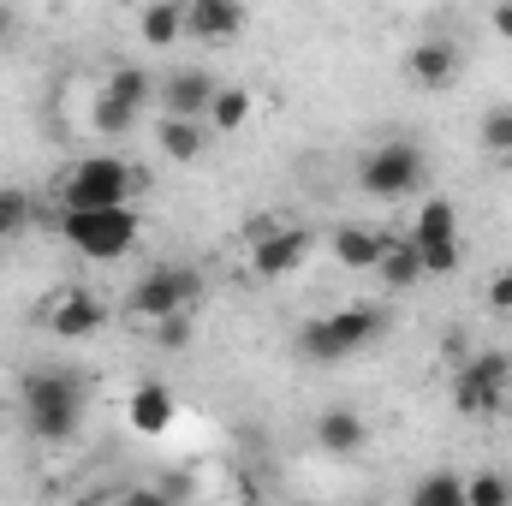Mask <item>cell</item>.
<instances>
[{
  "label": "cell",
  "mask_w": 512,
  "mask_h": 506,
  "mask_svg": "<svg viewBox=\"0 0 512 506\" xmlns=\"http://www.w3.org/2000/svg\"><path fill=\"white\" fill-rule=\"evenodd\" d=\"M489 304H495V310H512V268H507V274H495V286H489Z\"/></svg>",
  "instance_id": "29"
},
{
  "label": "cell",
  "mask_w": 512,
  "mask_h": 506,
  "mask_svg": "<svg viewBox=\"0 0 512 506\" xmlns=\"http://www.w3.org/2000/svg\"><path fill=\"white\" fill-rule=\"evenodd\" d=\"M215 78L197 72V66H179L173 78H161V114H185V120H203L209 102H215Z\"/></svg>",
  "instance_id": "12"
},
{
  "label": "cell",
  "mask_w": 512,
  "mask_h": 506,
  "mask_svg": "<svg viewBox=\"0 0 512 506\" xmlns=\"http://www.w3.org/2000/svg\"><path fill=\"white\" fill-rule=\"evenodd\" d=\"M149 328H155V346L179 352V346L191 340V310H179V316H161V322H149Z\"/></svg>",
  "instance_id": "28"
},
{
  "label": "cell",
  "mask_w": 512,
  "mask_h": 506,
  "mask_svg": "<svg viewBox=\"0 0 512 506\" xmlns=\"http://www.w3.org/2000/svg\"><path fill=\"white\" fill-rule=\"evenodd\" d=\"M489 18H495V36H507V42H512V0H501Z\"/></svg>",
  "instance_id": "31"
},
{
  "label": "cell",
  "mask_w": 512,
  "mask_h": 506,
  "mask_svg": "<svg viewBox=\"0 0 512 506\" xmlns=\"http://www.w3.org/2000/svg\"><path fill=\"white\" fill-rule=\"evenodd\" d=\"M316 447H322L328 459H358V453L370 447V423H364V411H352V405H328V411L316 417Z\"/></svg>",
  "instance_id": "10"
},
{
  "label": "cell",
  "mask_w": 512,
  "mask_h": 506,
  "mask_svg": "<svg viewBox=\"0 0 512 506\" xmlns=\"http://www.w3.org/2000/svg\"><path fill=\"white\" fill-rule=\"evenodd\" d=\"M137 114H143V108L120 102L114 90H102V96H96V108H90V126L102 131V137H126V131L137 126Z\"/></svg>",
  "instance_id": "20"
},
{
  "label": "cell",
  "mask_w": 512,
  "mask_h": 506,
  "mask_svg": "<svg viewBox=\"0 0 512 506\" xmlns=\"http://www.w3.org/2000/svg\"><path fill=\"white\" fill-rule=\"evenodd\" d=\"M411 506H465V477H453V471L423 477V483L411 489Z\"/></svg>",
  "instance_id": "21"
},
{
  "label": "cell",
  "mask_w": 512,
  "mask_h": 506,
  "mask_svg": "<svg viewBox=\"0 0 512 506\" xmlns=\"http://www.w3.org/2000/svg\"><path fill=\"white\" fill-rule=\"evenodd\" d=\"M60 233L66 245L90 262H120V256L137 245L143 221L131 203H108V209H60Z\"/></svg>",
  "instance_id": "3"
},
{
  "label": "cell",
  "mask_w": 512,
  "mask_h": 506,
  "mask_svg": "<svg viewBox=\"0 0 512 506\" xmlns=\"http://www.w3.org/2000/svg\"><path fill=\"white\" fill-rule=\"evenodd\" d=\"M376 274H382L387 286H399V292L417 286V280H429V274H423V251H417V239H411V233H405V239H387Z\"/></svg>",
  "instance_id": "16"
},
{
  "label": "cell",
  "mask_w": 512,
  "mask_h": 506,
  "mask_svg": "<svg viewBox=\"0 0 512 506\" xmlns=\"http://www.w3.org/2000/svg\"><path fill=\"white\" fill-rule=\"evenodd\" d=\"M483 149L489 155H512V102L483 114Z\"/></svg>",
  "instance_id": "27"
},
{
  "label": "cell",
  "mask_w": 512,
  "mask_h": 506,
  "mask_svg": "<svg viewBox=\"0 0 512 506\" xmlns=\"http://www.w3.org/2000/svg\"><path fill=\"white\" fill-rule=\"evenodd\" d=\"M459 48L447 42V36H429V42H417L411 48V78H417V90H453L459 84Z\"/></svg>",
  "instance_id": "13"
},
{
  "label": "cell",
  "mask_w": 512,
  "mask_h": 506,
  "mask_svg": "<svg viewBox=\"0 0 512 506\" xmlns=\"http://www.w3.org/2000/svg\"><path fill=\"white\" fill-rule=\"evenodd\" d=\"M197 298H203V274H197V268H185V262H155V268L131 286L126 310L137 322H161V316L191 310Z\"/></svg>",
  "instance_id": "5"
},
{
  "label": "cell",
  "mask_w": 512,
  "mask_h": 506,
  "mask_svg": "<svg viewBox=\"0 0 512 506\" xmlns=\"http://www.w3.org/2000/svg\"><path fill=\"white\" fill-rule=\"evenodd\" d=\"M423 179H429V161H423V149H417L411 137H387V143H376V149L358 161V185H364L370 197H382V203L411 197Z\"/></svg>",
  "instance_id": "4"
},
{
  "label": "cell",
  "mask_w": 512,
  "mask_h": 506,
  "mask_svg": "<svg viewBox=\"0 0 512 506\" xmlns=\"http://www.w3.org/2000/svg\"><path fill=\"white\" fill-rule=\"evenodd\" d=\"M137 30H143L149 48H167V42L185 36V6H173V0H149L143 18H137Z\"/></svg>",
  "instance_id": "17"
},
{
  "label": "cell",
  "mask_w": 512,
  "mask_h": 506,
  "mask_svg": "<svg viewBox=\"0 0 512 506\" xmlns=\"http://www.w3.org/2000/svg\"><path fill=\"white\" fill-rule=\"evenodd\" d=\"M131 429L137 435H161L167 423H173V411H179V399H173V387H161V381H143L137 393H131Z\"/></svg>",
  "instance_id": "15"
},
{
  "label": "cell",
  "mask_w": 512,
  "mask_h": 506,
  "mask_svg": "<svg viewBox=\"0 0 512 506\" xmlns=\"http://www.w3.org/2000/svg\"><path fill=\"white\" fill-rule=\"evenodd\" d=\"M209 131H239L245 120H251V96L245 90H215V102H209Z\"/></svg>",
  "instance_id": "22"
},
{
  "label": "cell",
  "mask_w": 512,
  "mask_h": 506,
  "mask_svg": "<svg viewBox=\"0 0 512 506\" xmlns=\"http://www.w3.org/2000/svg\"><path fill=\"white\" fill-rule=\"evenodd\" d=\"M155 143L167 161H197L209 149V120H185V114H161L155 126Z\"/></svg>",
  "instance_id": "14"
},
{
  "label": "cell",
  "mask_w": 512,
  "mask_h": 506,
  "mask_svg": "<svg viewBox=\"0 0 512 506\" xmlns=\"http://www.w3.org/2000/svg\"><path fill=\"white\" fill-rule=\"evenodd\" d=\"M18 411H24V429L48 447L72 441L84 429V411H90V381L78 370H30L18 381Z\"/></svg>",
  "instance_id": "1"
},
{
  "label": "cell",
  "mask_w": 512,
  "mask_h": 506,
  "mask_svg": "<svg viewBox=\"0 0 512 506\" xmlns=\"http://www.w3.org/2000/svg\"><path fill=\"white\" fill-rule=\"evenodd\" d=\"M310 251H316L310 227H274V233H262L251 245V268L262 280H286V274H298L310 262Z\"/></svg>",
  "instance_id": "8"
},
{
  "label": "cell",
  "mask_w": 512,
  "mask_h": 506,
  "mask_svg": "<svg viewBox=\"0 0 512 506\" xmlns=\"http://www.w3.org/2000/svg\"><path fill=\"white\" fill-rule=\"evenodd\" d=\"M143 185V173L120 161V155H84L66 173V209H108V203H131V191Z\"/></svg>",
  "instance_id": "6"
},
{
  "label": "cell",
  "mask_w": 512,
  "mask_h": 506,
  "mask_svg": "<svg viewBox=\"0 0 512 506\" xmlns=\"http://www.w3.org/2000/svg\"><path fill=\"white\" fill-rule=\"evenodd\" d=\"M411 239H417V245H429V239H459V209H453L447 197H429V203L417 209Z\"/></svg>",
  "instance_id": "19"
},
{
  "label": "cell",
  "mask_w": 512,
  "mask_h": 506,
  "mask_svg": "<svg viewBox=\"0 0 512 506\" xmlns=\"http://www.w3.org/2000/svg\"><path fill=\"white\" fill-rule=\"evenodd\" d=\"M501 417H512V381H507V411H501Z\"/></svg>",
  "instance_id": "33"
},
{
  "label": "cell",
  "mask_w": 512,
  "mask_h": 506,
  "mask_svg": "<svg viewBox=\"0 0 512 506\" xmlns=\"http://www.w3.org/2000/svg\"><path fill=\"white\" fill-rule=\"evenodd\" d=\"M102 90H114L120 102H131V108H149V102H155V84H149V72H143V66H120Z\"/></svg>",
  "instance_id": "23"
},
{
  "label": "cell",
  "mask_w": 512,
  "mask_h": 506,
  "mask_svg": "<svg viewBox=\"0 0 512 506\" xmlns=\"http://www.w3.org/2000/svg\"><path fill=\"white\" fill-rule=\"evenodd\" d=\"M274 227H280V221H274V215H251V221H245V239H262V233H274Z\"/></svg>",
  "instance_id": "30"
},
{
  "label": "cell",
  "mask_w": 512,
  "mask_h": 506,
  "mask_svg": "<svg viewBox=\"0 0 512 506\" xmlns=\"http://www.w3.org/2000/svg\"><path fill=\"white\" fill-rule=\"evenodd\" d=\"M387 251L382 233H364V227H340L334 233V256H340V268H376Z\"/></svg>",
  "instance_id": "18"
},
{
  "label": "cell",
  "mask_w": 512,
  "mask_h": 506,
  "mask_svg": "<svg viewBox=\"0 0 512 506\" xmlns=\"http://www.w3.org/2000/svg\"><path fill=\"white\" fill-rule=\"evenodd\" d=\"M465 506H512V483L495 477V471H483V477L465 483Z\"/></svg>",
  "instance_id": "26"
},
{
  "label": "cell",
  "mask_w": 512,
  "mask_h": 506,
  "mask_svg": "<svg viewBox=\"0 0 512 506\" xmlns=\"http://www.w3.org/2000/svg\"><path fill=\"white\" fill-rule=\"evenodd\" d=\"M423 251V274L429 280H447V274H459V239H429V245H417Z\"/></svg>",
  "instance_id": "25"
},
{
  "label": "cell",
  "mask_w": 512,
  "mask_h": 506,
  "mask_svg": "<svg viewBox=\"0 0 512 506\" xmlns=\"http://www.w3.org/2000/svg\"><path fill=\"white\" fill-rule=\"evenodd\" d=\"M239 30H245V0H191L185 6V36H197L209 48L233 42Z\"/></svg>",
  "instance_id": "11"
},
{
  "label": "cell",
  "mask_w": 512,
  "mask_h": 506,
  "mask_svg": "<svg viewBox=\"0 0 512 506\" xmlns=\"http://www.w3.org/2000/svg\"><path fill=\"white\" fill-rule=\"evenodd\" d=\"M6 30H12V12H6V6H0V42H6Z\"/></svg>",
  "instance_id": "32"
},
{
  "label": "cell",
  "mask_w": 512,
  "mask_h": 506,
  "mask_svg": "<svg viewBox=\"0 0 512 506\" xmlns=\"http://www.w3.org/2000/svg\"><path fill=\"white\" fill-rule=\"evenodd\" d=\"M30 227V197L24 191H12V185H0V245L6 239H18Z\"/></svg>",
  "instance_id": "24"
},
{
  "label": "cell",
  "mask_w": 512,
  "mask_h": 506,
  "mask_svg": "<svg viewBox=\"0 0 512 506\" xmlns=\"http://www.w3.org/2000/svg\"><path fill=\"white\" fill-rule=\"evenodd\" d=\"M507 381H512V352H471L453 376V405L465 417H501L507 411Z\"/></svg>",
  "instance_id": "7"
},
{
  "label": "cell",
  "mask_w": 512,
  "mask_h": 506,
  "mask_svg": "<svg viewBox=\"0 0 512 506\" xmlns=\"http://www.w3.org/2000/svg\"><path fill=\"white\" fill-rule=\"evenodd\" d=\"M42 322H48V334H60V340H90V334L108 322V304H102L96 292L72 286V292H60V298L42 310Z\"/></svg>",
  "instance_id": "9"
},
{
  "label": "cell",
  "mask_w": 512,
  "mask_h": 506,
  "mask_svg": "<svg viewBox=\"0 0 512 506\" xmlns=\"http://www.w3.org/2000/svg\"><path fill=\"white\" fill-rule=\"evenodd\" d=\"M382 328H387V316L376 304H346V310H328V316L304 322L298 352H304L310 364H346V358H358L364 346H376Z\"/></svg>",
  "instance_id": "2"
}]
</instances>
